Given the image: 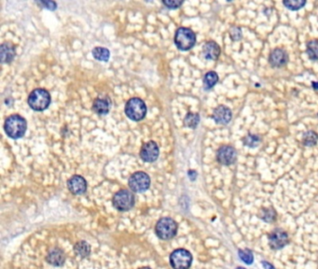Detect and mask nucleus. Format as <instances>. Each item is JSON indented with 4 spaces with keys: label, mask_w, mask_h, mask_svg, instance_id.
I'll return each instance as SVG.
<instances>
[{
    "label": "nucleus",
    "mask_w": 318,
    "mask_h": 269,
    "mask_svg": "<svg viewBox=\"0 0 318 269\" xmlns=\"http://www.w3.org/2000/svg\"><path fill=\"white\" fill-rule=\"evenodd\" d=\"M4 129L10 139L18 140L24 136L27 129V122L21 115L13 114L5 121Z\"/></svg>",
    "instance_id": "1"
},
{
    "label": "nucleus",
    "mask_w": 318,
    "mask_h": 269,
    "mask_svg": "<svg viewBox=\"0 0 318 269\" xmlns=\"http://www.w3.org/2000/svg\"><path fill=\"white\" fill-rule=\"evenodd\" d=\"M50 101V93L42 88L33 90L28 97V105L32 110L36 111H42L48 109Z\"/></svg>",
    "instance_id": "2"
},
{
    "label": "nucleus",
    "mask_w": 318,
    "mask_h": 269,
    "mask_svg": "<svg viewBox=\"0 0 318 269\" xmlns=\"http://www.w3.org/2000/svg\"><path fill=\"white\" fill-rule=\"evenodd\" d=\"M125 114L130 120L134 122H139L146 117L147 114L146 103L138 98H131L126 103Z\"/></svg>",
    "instance_id": "3"
},
{
    "label": "nucleus",
    "mask_w": 318,
    "mask_h": 269,
    "mask_svg": "<svg viewBox=\"0 0 318 269\" xmlns=\"http://www.w3.org/2000/svg\"><path fill=\"white\" fill-rule=\"evenodd\" d=\"M196 43V35L192 30L187 27H179L175 34V44L178 49L189 50L194 47Z\"/></svg>",
    "instance_id": "4"
},
{
    "label": "nucleus",
    "mask_w": 318,
    "mask_h": 269,
    "mask_svg": "<svg viewBox=\"0 0 318 269\" xmlns=\"http://www.w3.org/2000/svg\"><path fill=\"white\" fill-rule=\"evenodd\" d=\"M178 228L179 225L175 220L165 217L158 220L155 227V232L159 239L169 240L177 235Z\"/></svg>",
    "instance_id": "5"
},
{
    "label": "nucleus",
    "mask_w": 318,
    "mask_h": 269,
    "mask_svg": "<svg viewBox=\"0 0 318 269\" xmlns=\"http://www.w3.org/2000/svg\"><path fill=\"white\" fill-rule=\"evenodd\" d=\"M135 203V196L129 190H120L114 195L112 199L114 208L119 211H127L133 209Z\"/></svg>",
    "instance_id": "6"
},
{
    "label": "nucleus",
    "mask_w": 318,
    "mask_h": 269,
    "mask_svg": "<svg viewBox=\"0 0 318 269\" xmlns=\"http://www.w3.org/2000/svg\"><path fill=\"white\" fill-rule=\"evenodd\" d=\"M170 264L174 269H189L192 264V255L187 249H176L170 255Z\"/></svg>",
    "instance_id": "7"
},
{
    "label": "nucleus",
    "mask_w": 318,
    "mask_h": 269,
    "mask_svg": "<svg viewBox=\"0 0 318 269\" xmlns=\"http://www.w3.org/2000/svg\"><path fill=\"white\" fill-rule=\"evenodd\" d=\"M128 184L132 191L136 193H143L149 190L150 178L146 172L137 171L130 177Z\"/></svg>",
    "instance_id": "8"
},
{
    "label": "nucleus",
    "mask_w": 318,
    "mask_h": 269,
    "mask_svg": "<svg viewBox=\"0 0 318 269\" xmlns=\"http://www.w3.org/2000/svg\"><path fill=\"white\" fill-rule=\"evenodd\" d=\"M159 154V146L158 144L150 140L149 142H146L140 150V157L141 159L147 163H153L158 159Z\"/></svg>",
    "instance_id": "9"
},
{
    "label": "nucleus",
    "mask_w": 318,
    "mask_h": 269,
    "mask_svg": "<svg viewBox=\"0 0 318 269\" xmlns=\"http://www.w3.org/2000/svg\"><path fill=\"white\" fill-rule=\"evenodd\" d=\"M288 243H289V236L283 230H273L269 235V244L272 249H283Z\"/></svg>",
    "instance_id": "10"
},
{
    "label": "nucleus",
    "mask_w": 318,
    "mask_h": 269,
    "mask_svg": "<svg viewBox=\"0 0 318 269\" xmlns=\"http://www.w3.org/2000/svg\"><path fill=\"white\" fill-rule=\"evenodd\" d=\"M217 159L223 166H229L236 160V150L231 146H222L217 153Z\"/></svg>",
    "instance_id": "11"
},
{
    "label": "nucleus",
    "mask_w": 318,
    "mask_h": 269,
    "mask_svg": "<svg viewBox=\"0 0 318 269\" xmlns=\"http://www.w3.org/2000/svg\"><path fill=\"white\" fill-rule=\"evenodd\" d=\"M68 188L73 195H83L87 190V181L80 175L72 176L68 181Z\"/></svg>",
    "instance_id": "12"
},
{
    "label": "nucleus",
    "mask_w": 318,
    "mask_h": 269,
    "mask_svg": "<svg viewBox=\"0 0 318 269\" xmlns=\"http://www.w3.org/2000/svg\"><path fill=\"white\" fill-rule=\"evenodd\" d=\"M231 117H232L231 110L225 106H219L218 108H216L213 112V115H212L213 120L219 124L229 123L231 120Z\"/></svg>",
    "instance_id": "13"
},
{
    "label": "nucleus",
    "mask_w": 318,
    "mask_h": 269,
    "mask_svg": "<svg viewBox=\"0 0 318 269\" xmlns=\"http://www.w3.org/2000/svg\"><path fill=\"white\" fill-rule=\"evenodd\" d=\"M220 52H221L220 47L215 41L206 42L203 48L204 57L206 60H210V61H215V60L218 59L220 55Z\"/></svg>",
    "instance_id": "14"
},
{
    "label": "nucleus",
    "mask_w": 318,
    "mask_h": 269,
    "mask_svg": "<svg viewBox=\"0 0 318 269\" xmlns=\"http://www.w3.org/2000/svg\"><path fill=\"white\" fill-rule=\"evenodd\" d=\"M270 64L274 68H280L288 63L289 56L286 50L283 49H275L273 50V52L270 55Z\"/></svg>",
    "instance_id": "15"
},
{
    "label": "nucleus",
    "mask_w": 318,
    "mask_h": 269,
    "mask_svg": "<svg viewBox=\"0 0 318 269\" xmlns=\"http://www.w3.org/2000/svg\"><path fill=\"white\" fill-rule=\"evenodd\" d=\"M111 106H112V102L109 97L98 98L93 101L92 110L99 115H105L110 112Z\"/></svg>",
    "instance_id": "16"
},
{
    "label": "nucleus",
    "mask_w": 318,
    "mask_h": 269,
    "mask_svg": "<svg viewBox=\"0 0 318 269\" xmlns=\"http://www.w3.org/2000/svg\"><path fill=\"white\" fill-rule=\"evenodd\" d=\"M0 54H1V62L9 64L10 62H12V60L15 57L16 54L15 46L10 42L3 43L0 48Z\"/></svg>",
    "instance_id": "17"
},
{
    "label": "nucleus",
    "mask_w": 318,
    "mask_h": 269,
    "mask_svg": "<svg viewBox=\"0 0 318 269\" xmlns=\"http://www.w3.org/2000/svg\"><path fill=\"white\" fill-rule=\"evenodd\" d=\"M46 260L49 264L54 266V267H61L65 264L66 255L62 249L55 248V249H52L49 251Z\"/></svg>",
    "instance_id": "18"
},
{
    "label": "nucleus",
    "mask_w": 318,
    "mask_h": 269,
    "mask_svg": "<svg viewBox=\"0 0 318 269\" xmlns=\"http://www.w3.org/2000/svg\"><path fill=\"white\" fill-rule=\"evenodd\" d=\"M219 81V76L215 71H209L204 78V86L206 90L213 88Z\"/></svg>",
    "instance_id": "19"
},
{
    "label": "nucleus",
    "mask_w": 318,
    "mask_h": 269,
    "mask_svg": "<svg viewBox=\"0 0 318 269\" xmlns=\"http://www.w3.org/2000/svg\"><path fill=\"white\" fill-rule=\"evenodd\" d=\"M91 53L95 59L101 61V62H108L110 60V51L107 48L95 47L91 51Z\"/></svg>",
    "instance_id": "20"
},
{
    "label": "nucleus",
    "mask_w": 318,
    "mask_h": 269,
    "mask_svg": "<svg viewBox=\"0 0 318 269\" xmlns=\"http://www.w3.org/2000/svg\"><path fill=\"white\" fill-rule=\"evenodd\" d=\"M74 250L75 252L82 258H85L89 256L91 253V247L89 244L85 241H80L74 246Z\"/></svg>",
    "instance_id": "21"
},
{
    "label": "nucleus",
    "mask_w": 318,
    "mask_h": 269,
    "mask_svg": "<svg viewBox=\"0 0 318 269\" xmlns=\"http://www.w3.org/2000/svg\"><path fill=\"white\" fill-rule=\"evenodd\" d=\"M200 122V116L199 114L197 113H192V112H189L185 119H184V124L189 127V128H192V129H195L197 127V125L199 124Z\"/></svg>",
    "instance_id": "22"
},
{
    "label": "nucleus",
    "mask_w": 318,
    "mask_h": 269,
    "mask_svg": "<svg viewBox=\"0 0 318 269\" xmlns=\"http://www.w3.org/2000/svg\"><path fill=\"white\" fill-rule=\"evenodd\" d=\"M318 140V134L315 131H308L304 133L302 137V143L307 147H312L317 144Z\"/></svg>",
    "instance_id": "23"
},
{
    "label": "nucleus",
    "mask_w": 318,
    "mask_h": 269,
    "mask_svg": "<svg viewBox=\"0 0 318 269\" xmlns=\"http://www.w3.org/2000/svg\"><path fill=\"white\" fill-rule=\"evenodd\" d=\"M307 52L310 59L318 60V40H311L307 44Z\"/></svg>",
    "instance_id": "24"
},
{
    "label": "nucleus",
    "mask_w": 318,
    "mask_h": 269,
    "mask_svg": "<svg viewBox=\"0 0 318 269\" xmlns=\"http://www.w3.org/2000/svg\"><path fill=\"white\" fill-rule=\"evenodd\" d=\"M284 5L291 10H298L304 7L306 4L305 0H286L283 2Z\"/></svg>",
    "instance_id": "25"
},
{
    "label": "nucleus",
    "mask_w": 318,
    "mask_h": 269,
    "mask_svg": "<svg viewBox=\"0 0 318 269\" xmlns=\"http://www.w3.org/2000/svg\"><path fill=\"white\" fill-rule=\"evenodd\" d=\"M239 257L245 264L252 265L254 262V255L251 250L249 249H240L239 250Z\"/></svg>",
    "instance_id": "26"
},
{
    "label": "nucleus",
    "mask_w": 318,
    "mask_h": 269,
    "mask_svg": "<svg viewBox=\"0 0 318 269\" xmlns=\"http://www.w3.org/2000/svg\"><path fill=\"white\" fill-rule=\"evenodd\" d=\"M260 143V138L259 136L257 135H252V134H249V136H247L245 139H244V144L248 147H250V148H255V147H258Z\"/></svg>",
    "instance_id": "27"
},
{
    "label": "nucleus",
    "mask_w": 318,
    "mask_h": 269,
    "mask_svg": "<svg viewBox=\"0 0 318 269\" xmlns=\"http://www.w3.org/2000/svg\"><path fill=\"white\" fill-rule=\"evenodd\" d=\"M260 218L267 222L274 221L276 219V212L273 209H263L261 210Z\"/></svg>",
    "instance_id": "28"
},
{
    "label": "nucleus",
    "mask_w": 318,
    "mask_h": 269,
    "mask_svg": "<svg viewBox=\"0 0 318 269\" xmlns=\"http://www.w3.org/2000/svg\"><path fill=\"white\" fill-rule=\"evenodd\" d=\"M229 36L234 41L240 40L242 38V30L238 26H232L229 30Z\"/></svg>",
    "instance_id": "29"
},
{
    "label": "nucleus",
    "mask_w": 318,
    "mask_h": 269,
    "mask_svg": "<svg viewBox=\"0 0 318 269\" xmlns=\"http://www.w3.org/2000/svg\"><path fill=\"white\" fill-rule=\"evenodd\" d=\"M164 4V6H166L168 9H179V7L183 4V1H176V0H168V1H163L162 2Z\"/></svg>",
    "instance_id": "30"
},
{
    "label": "nucleus",
    "mask_w": 318,
    "mask_h": 269,
    "mask_svg": "<svg viewBox=\"0 0 318 269\" xmlns=\"http://www.w3.org/2000/svg\"><path fill=\"white\" fill-rule=\"evenodd\" d=\"M39 4L42 5L43 8H46L48 10H54L57 8V4L54 1H40Z\"/></svg>",
    "instance_id": "31"
},
{
    "label": "nucleus",
    "mask_w": 318,
    "mask_h": 269,
    "mask_svg": "<svg viewBox=\"0 0 318 269\" xmlns=\"http://www.w3.org/2000/svg\"><path fill=\"white\" fill-rule=\"evenodd\" d=\"M261 265H262V267L264 268V269H275L273 265H271L270 263H268V262H265V261L261 262Z\"/></svg>",
    "instance_id": "32"
},
{
    "label": "nucleus",
    "mask_w": 318,
    "mask_h": 269,
    "mask_svg": "<svg viewBox=\"0 0 318 269\" xmlns=\"http://www.w3.org/2000/svg\"><path fill=\"white\" fill-rule=\"evenodd\" d=\"M189 178L191 179V180H195L196 177H197V173H196V171H193V170H189Z\"/></svg>",
    "instance_id": "33"
},
{
    "label": "nucleus",
    "mask_w": 318,
    "mask_h": 269,
    "mask_svg": "<svg viewBox=\"0 0 318 269\" xmlns=\"http://www.w3.org/2000/svg\"><path fill=\"white\" fill-rule=\"evenodd\" d=\"M313 87L314 89L318 90V81H313Z\"/></svg>",
    "instance_id": "34"
},
{
    "label": "nucleus",
    "mask_w": 318,
    "mask_h": 269,
    "mask_svg": "<svg viewBox=\"0 0 318 269\" xmlns=\"http://www.w3.org/2000/svg\"><path fill=\"white\" fill-rule=\"evenodd\" d=\"M150 269V268H147V267H146V268H141V269Z\"/></svg>",
    "instance_id": "35"
},
{
    "label": "nucleus",
    "mask_w": 318,
    "mask_h": 269,
    "mask_svg": "<svg viewBox=\"0 0 318 269\" xmlns=\"http://www.w3.org/2000/svg\"><path fill=\"white\" fill-rule=\"evenodd\" d=\"M244 269V268H237V269Z\"/></svg>",
    "instance_id": "36"
}]
</instances>
